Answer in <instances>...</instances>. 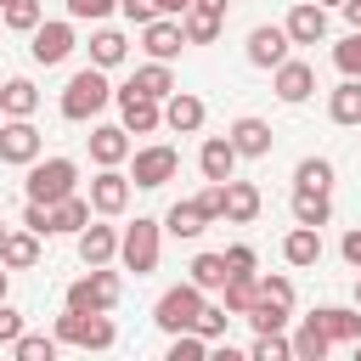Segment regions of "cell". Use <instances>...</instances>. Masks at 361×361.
<instances>
[{
	"label": "cell",
	"mask_w": 361,
	"mask_h": 361,
	"mask_svg": "<svg viewBox=\"0 0 361 361\" xmlns=\"http://www.w3.org/2000/svg\"><path fill=\"white\" fill-rule=\"evenodd\" d=\"M282 28H288V39H293V45H316V39L327 34V6L299 0V6L288 11V23H282Z\"/></svg>",
	"instance_id": "obj_14"
},
{
	"label": "cell",
	"mask_w": 361,
	"mask_h": 361,
	"mask_svg": "<svg viewBox=\"0 0 361 361\" xmlns=\"http://www.w3.org/2000/svg\"><path fill=\"white\" fill-rule=\"evenodd\" d=\"M79 186V164L73 158H34L28 164V203H62Z\"/></svg>",
	"instance_id": "obj_3"
},
{
	"label": "cell",
	"mask_w": 361,
	"mask_h": 361,
	"mask_svg": "<svg viewBox=\"0 0 361 361\" xmlns=\"http://www.w3.org/2000/svg\"><path fill=\"white\" fill-rule=\"evenodd\" d=\"M282 259H288L293 271H310V265L322 259V226H299V220H293V231L282 237Z\"/></svg>",
	"instance_id": "obj_16"
},
{
	"label": "cell",
	"mask_w": 361,
	"mask_h": 361,
	"mask_svg": "<svg viewBox=\"0 0 361 361\" xmlns=\"http://www.w3.org/2000/svg\"><path fill=\"white\" fill-rule=\"evenodd\" d=\"M355 355H361V338H355Z\"/></svg>",
	"instance_id": "obj_59"
},
{
	"label": "cell",
	"mask_w": 361,
	"mask_h": 361,
	"mask_svg": "<svg viewBox=\"0 0 361 361\" xmlns=\"http://www.w3.org/2000/svg\"><path fill=\"white\" fill-rule=\"evenodd\" d=\"M39 158V130L28 124V118H6L0 124V164H34Z\"/></svg>",
	"instance_id": "obj_10"
},
{
	"label": "cell",
	"mask_w": 361,
	"mask_h": 361,
	"mask_svg": "<svg viewBox=\"0 0 361 361\" xmlns=\"http://www.w3.org/2000/svg\"><path fill=\"white\" fill-rule=\"evenodd\" d=\"M355 305H361V276H355Z\"/></svg>",
	"instance_id": "obj_57"
},
{
	"label": "cell",
	"mask_w": 361,
	"mask_h": 361,
	"mask_svg": "<svg viewBox=\"0 0 361 361\" xmlns=\"http://www.w3.org/2000/svg\"><path fill=\"white\" fill-rule=\"evenodd\" d=\"M293 186H322V192H333V164H327V158H299Z\"/></svg>",
	"instance_id": "obj_40"
},
{
	"label": "cell",
	"mask_w": 361,
	"mask_h": 361,
	"mask_svg": "<svg viewBox=\"0 0 361 361\" xmlns=\"http://www.w3.org/2000/svg\"><path fill=\"white\" fill-rule=\"evenodd\" d=\"M333 62H338L344 79H361V28H350V34L333 45Z\"/></svg>",
	"instance_id": "obj_39"
},
{
	"label": "cell",
	"mask_w": 361,
	"mask_h": 361,
	"mask_svg": "<svg viewBox=\"0 0 361 361\" xmlns=\"http://www.w3.org/2000/svg\"><path fill=\"white\" fill-rule=\"evenodd\" d=\"M226 322H231L226 299H220V305H203V316H197V333H203V338H220V333H226Z\"/></svg>",
	"instance_id": "obj_43"
},
{
	"label": "cell",
	"mask_w": 361,
	"mask_h": 361,
	"mask_svg": "<svg viewBox=\"0 0 361 361\" xmlns=\"http://www.w3.org/2000/svg\"><path fill=\"white\" fill-rule=\"evenodd\" d=\"M113 6H118V0H68V17H73V23H102Z\"/></svg>",
	"instance_id": "obj_44"
},
{
	"label": "cell",
	"mask_w": 361,
	"mask_h": 361,
	"mask_svg": "<svg viewBox=\"0 0 361 361\" xmlns=\"http://www.w3.org/2000/svg\"><path fill=\"white\" fill-rule=\"evenodd\" d=\"M293 220L299 226H327L333 220V197L322 186H293Z\"/></svg>",
	"instance_id": "obj_22"
},
{
	"label": "cell",
	"mask_w": 361,
	"mask_h": 361,
	"mask_svg": "<svg viewBox=\"0 0 361 361\" xmlns=\"http://www.w3.org/2000/svg\"><path fill=\"white\" fill-rule=\"evenodd\" d=\"M259 293H265V299H276V305H293V282H288V276H265V282H259Z\"/></svg>",
	"instance_id": "obj_49"
},
{
	"label": "cell",
	"mask_w": 361,
	"mask_h": 361,
	"mask_svg": "<svg viewBox=\"0 0 361 361\" xmlns=\"http://www.w3.org/2000/svg\"><path fill=\"white\" fill-rule=\"evenodd\" d=\"M90 158L107 169V164H124L130 158V130L124 124H96L90 130Z\"/></svg>",
	"instance_id": "obj_21"
},
{
	"label": "cell",
	"mask_w": 361,
	"mask_h": 361,
	"mask_svg": "<svg viewBox=\"0 0 361 361\" xmlns=\"http://www.w3.org/2000/svg\"><path fill=\"white\" fill-rule=\"evenodd\" d=\"M327 350H333V338L305 316V322H299V333H293V355H299V361H322Z\"/></svg>",
	"instance_id": "obj_35"
},
{
	"label": "cell",
	"mask_w": 361,
	"mask_h": 361,
	"mask_svg": "<svg viewBox=\"0 0 361 361\" xmlns=\"http://www.w3.org/2000/svg\"><path fill=\"white\" fill-rule=\"evenodd\" d=\"M180 28H186V45H214V39H220V17L203 11V6H192V11L180 17Z\"/></svg>",
	"instance_id": "obj_34"
},
{
	"label": "cell",
	"mask_w": 361,
	"mask_h": 361,
	"mask_svg": "<svg viewBox=\"0 0 361 361\" xmlns=\"http://www.w3.org/2000/svg\"><path fill=\"white\" fill-rule=\"evenodd\" d=\"M226 135H231V147H237L243 158H265V152H271V141H276V135H271V124H265V118H254V113H243Z\"/></svg>",
	"instance_id": "obj_20"
},
{
	"label": "cell",
	"mask_w": 361,
	"mask_h": 361,
	"mask_svg": "<svg viewBox=\"0 0 361 361\" xmlns=\"http://www.w3.org/2000/svg\"><path fill=\"white\" fill-rule=\"evenodd\" d=\"M141 45H147V56H158V62L180 56V45H186L180 17H152V23H141Z\"/></svg>",
	"instance_id": "obj_12"
},
{
	"label": "cell",
	"mask_w": 361,
	"mask_h": 361,
	"mask_svg": "<svg viewBox=\"0 0 361 361\" xmlns=\"http://www.w3.org/2000/svg\"><path fill=\"white\" fill-rule=\"evenodd\" d=\"M34 107H39V90L28 79H6L0 85V113L6 118H34Z\"/></svg>",
	"instance_id": "obj_27"
},
{
	"label": "cell",
	"mask_w": 361,
	"mask_h": 361,
	"mask_svg": "<svg viewBox=\"0 0 361 361\" xmlns=\"http://www.w3.org/2000/svg\"><path fill=\"white\" fill-rule=\"evenodd\" d=\"M73 23H39L34 34H28V56L39 62V68H56V62H68L73 56Z\"/></svg>",
	"instance_id": "obj_9"
},
{
	"label": "cell",
	"mask_w": 361,
	"mask_h": 361,
	"mask_svg": "<svg viewBox=\"0 0 361 361\" xmlns=\"http://www.w3.org/2000/svg\"><path fill=\"white\" fill-rule=\"evenodd\" d=\"M0 6H6V0H0Z\"/></svg>",
	"instance_id": "obj_60"
},
{
	"label": "cell",
	"mask_w": 361,
	"mask_h": 361,
	"mask_svg": "<svg viewBox=\"0 0 361 361\" xmlns=\"http://www.w3.org/2000/svg\"><path fill=\"white\" fill-rule=\"evenodd\" d=\"M124 56H130V39H124L118 28H96V34H90V62H96V68H118Z\"/></svg>",
	"instance_id": "obj_28"
},
{
	"label": "cell",
	"mask_w": 361,
	"mask_h": 361,
	"mask_svg": "<svg viewBox=\"0 0 361 361\" xmlns=\"http://www.w3.org/2000/svg\"><path fill=\"white\" fill-rule=\"evenodd\" d=\"M56 338L62 344H79V350H113L118 344V327L107 310H62L56 316Z\"/></svg>",
	"instance_id": "obj_2"
},
{
	"label": "cell",
	"mask_w": 361,
	"mask_h": 361,
	"mask_svg": "<svg viewBox=\"0 0 361 361\" xmlns=\"http://www.w3.org/2000/svg\"><path fill=\"white\" fill-rule=\"evenodd\" d=\"M192 6H203V11H214V17H226V0H192Z\"/></svg>",
	"instance_id": "obj_54"
},
{
	"label": "cell",
	"mask_w": 361,
	"mask_h": 361,
	"mask_svg": "<svg viewBox=\"0 0 361 361\" xmlns=\"http://www.w3.org/2000/svg\"><path fill=\"white\" fill-rule=\"evenodd\" d=\"M344 17H350V28H361V0H344Z\"/></svg>",
	"instance_id": "obj_53"
},
{
	"label": "cell",
	"mask_w": 361,
	"mask_h": 361,
	"mask_svg": "<svg viewBox=\"0 0 361 361\" xmlns=\"http://www.w3.org/2000/svg\"><path fill=\"white\" fill-rule=\"evenodd\" d=\"M113 102V85H107V68H79L68 85H62V118H73V124H85V118H96L102 107Z\"/></svg>",
	"instance_id": "obj_1"
},
{
	"label": "cell",
	"mask_w": 361,
	"mask_h": 361,
	"mask_svg": "<svg viewBox=\"0 0 361 361\" xmlns=\"http://www.w3.org/2000/svg\"><path fill=\"white\" fill-rule=\"evenodd\" d=\"M175 169H180L175 147H141V152H130V180L141 192H158L164 180H175Z\"/></svg>",
	"instance_id": "obj_8"
},
{
	"label": "cell",
	"mask_w": 361,
	"mask_h": 361,
	"mask_svg": "<svg viewBox=\"0 0 361 361\" xmlns=\"http://www.w3.org/2000/svg\"><path fill=\"white\" fill-rule=\"evenodd\" d=\"M271 73H276V96H282L288 107H293V102H305V96L316 90V68H310V62H299V56H288V62H282V68H271Z\"/></svg>",
	"instance_id": "obj_18"
},
{
	"label": "cell",
	"mask_w": 361,
	"mask_h": 361,
	"mask_svg": "<svg viewBox=\"0 0 361 361\" xmlns=\"http://www.w3.org/2000/svg\"><path fill=\"white\" fill-rule=\"evenodd\" d=\"M90 214H96V209H90V197H79V192H73V197H62V203H51V220H56V231H73V237L90 226Z\"/></svg>",
	"instance_id": "obj_31"
},
{
	"label": "cell",
	"mask_w": 361,
	"mask_h": 361,
	"mask_svg": "<svg viewBox=\"0 0 361 361\" xmlns=\"http://www.w3.org/2000/svg\"><path fill=\"white\" fill-rule=\"evenodd\" d=\"M130 85H135L141 96H158V102H164V96L175 90V73H169V62H158V56H152L147 68H135V79H130Z\"/></svg>",
	"instance_id": "obj_33"
},
{
	"label": "cell",
	"mask_w": 361,
	"mask_h": 361,
	"mask_svg": "<svg viewBox=\"0 0 361 361\" xmlns=\"http://www.w3.org/2000/svg\"><path fill=\"white\" fill-rule=\"evenodd\" d=\"M197 203L209 209V220H220V214H226V180H209V186L197 192Z\"/></svg>",
	"instance_id": "obj_47"
},
{
	"label": "cell",
	"mask_w": 361,
	"mask_h": 361,
	"mask_svg": "<svg viewBox=\"0 0 361 361\" xmlns=\"http://www.w3.org/2000/svg\"><path fill=\"white\" fill-rule=\"evenodd\" d=\"M6 282H11V265L0 259V299H6Z\"/></svg>",
	"instance_id": "obj_55"
},
{
	"label": "cell",
	"mask_w": 361,
	"mask_h": 361,
	"mask_svg": "<svg viewBox=\"0 0 361 361\" xmlns=\"http://www.w3.org/2000/svg\"><path fill=\"white\" fill-rule=\"evenodd\" d=\"M226 265H231V271H254V248H248V243H231V248H226Z\"/></svg>",
	"instance_id": "obj_50"
},
{
	"label": "cell",
	"mask_w": 361,
	"mask_h": 361,
	"mask_svg": "<svg viewBox=\"0 0 361 361\" xmlns=\"http://www.w3.org/2000/svg\"><path fill=\"white\" fill-rule=\"evenodd\" d=\"M327 113H333V124H361V79H344L327 96Z\"/></svg>",
	"instance_id": "obj_32"
},
{
	"label": "cell",
	"mask_w": 361,
	"mask_h": 361,
	"mask_svg": "<svg viewBox=\"0 0 361 361\" xmlns=\"http://www.w3.org/2000/svg\"><path fill=\"white\" fill-rule=\"evenodd\" d=\"M237 147H231V135H209L203 141V152H197V169H203V180H231L237 175Z\"/></svg>",
	"instance_id": "obj_15"
},
{
	"label": "cell",
	"mask_w": 361,
	"mask_h": 361,
	"mask_svg": "<svg viewBox=\"0 0 361 361\" xmlns=\"http://www.w3.org/2000/svg\"><path fill=\"white\" fill-rule=\"evenodd\" d=\"M254 214H259V186H254V180H237V175H231V180H226V220L248 226Z\"/></svg>",
	"instance_id": "obj_25"
},
{
	"label": "cell",
	"mask_w": 361,
	"mask_h": 361,
	"mask_svg": "<svg viewBox=\"0 0 361 361\" xmlns=\"http://www.w3.org/2000/svg\"><path fill=\"white\" fill-rule=\"evenodd\" d=\"M288 310H293V305H276V299L259 293L254 310H248V322H254V333H282V327H288Z\"/></svg>",
	"instance_id": "obj_36"
},
{
	"label": "cell",
	"mask_w": 361,
	"mask_h": 361,
	"mask_svg": "<svg viewBox=\"0 0 361 361\" xmlns=\"http://www.w3.org/2000/svg\"><path fill=\"white\" fill-rule=\"evenodd\" d=\"M164 124H169L175 135L203 130V102H197L192 90H169V96H164Z\"/></svg>",
	"instance_id": "obj_19"
},
{
	"label": "cell",
	"mask_w": 361,
	"mask_h": 361,
	"mask_svg": "<svg viewBox=\"0 0 361 361\" xmlns=\"http://www.w3.org/2000/svg\"><path fill=\"white\" fill-rule=\"evenodd\" d=\"M118 293H124L118 271L90 265V276H79V282L68 288V310H113V305H118Z\"/></svg>",
	"instance_id": "obj_6"
},
{
	"label": "cell",
	"mask_w": 361,
	"mask_h": 361,
	"mask_svg": "<svg viewBox=\"0 0 361 361\" xmlns=\"http://www.w3.org/2000/svg\"><path fill=\"white\" fill-rule=\"evenodd\" d=\"M158 11H164V17H186V11H192V0H158Z\"/></svg>",
	"instance_id": "obj_52"
},
{
	"label": "cell",
	"mask_w": 361,
	"mask_h": 361,
	"mask_svg": "<svg viewBox=\"0 0 361 361\" xmlns=\"http://www.w3.org/2000/svg\"><path fill=\"white\" fill-rule=\"evenodd\" d=\"M288 28H276V23H259L254 34H248V62L254 68H282L288 62Z\"/></svg>",
	"instance_id": "obj_13"
},
{
	"label": "cell",
	"mask_w": 361,
	"mask_h": 361,
	"mask_svg": "<svg viewBox=\"0 0 361 361\" xmlns=\"http://www.w3.org/2000/svg\"><path fill=\"white\" fill-rule=\"evenodd\" d=\"M220 299H226V310H231V316H248V310H254V299H259V276H254V271H231V276H226V288H220Z\"/></svg>",
	"instance_id": "obj_26"
},
{
	"label": "cell",
	"mask_w": 361,
	"mask_h": 361,
	"mask_svg": "<svg viewBox=\"0 0 361 361\" xmlns=\"http://www.w3.org/2000/svg\"><path fill=\"white\" fill-rule=\"evenodd\" d=\"M113 254H118V231H113V226H96V220H90V226L79 231V259H85V265H107Z\"/></svg>",
	"instance_id": "obj_24"
},
{
	"label": "cell",
	"mask_w": 361,
	"mask_h": 361,
	"mask_svg": "<svg viewBox=\"0 0 361 361\" xmlns=\"http://www.w3.org/2000/svg\"><path fill=\"white\" fill-rule=\"evenodd\" d=\"M248 355H254V361H288V355H293V338H282V333H259Z\"/></svg>",
	"instance_id": "obj_42"
},
{
	"label": "cell",
	"mask_w": 361,
	"mask_h": 361,
	"mask_svg": "<svg viewBox=\"0 0 361 361\" xmlns=\"http://www.w3.org/2000/svg\"><path fill=\"white\" fill-rule=\"evenodd\" d=\"M186 271H192L186 282H197L203 293H220V288H226V276H231V265H226V254H197V259H192Z\"/></svg>",
	"instance_id": "obj_30"
},
{
	"label": "cell",
	"mask_w": 361,
	"mask_h": 361,
	"mask_svg": "<svg viewBox=\"0 0 361 361\" xmlns=\"http://www.w3.org/2000/svg\"><path fill=\"white\" fill-rule=\"evenodd\" d=\"M310 322H316L333 344H355V338H361V305H355V310H344V305H322V310H310Z\"/></svg>",
	"instance_id": "obj_17"
},
{
	"label": "cell",
	"mask_w": 361,
	"mask_h": 361,
	"mask_svg": "<svg viewBox=\"0 0 361 361\" xmlns=\"http://www.w3.org/2000/svg\"><path fill=\"white\" fill-rule=\"evenodd\" d=\"M316 6H344V0H316Z\"/></svg>",
	"instance_id": "obj_56"
},
{
	"label": "cell",
	"mask_w": 361,
	"mask_h": 361,
	"mask_svg": "<svg viewBox=\"0 0 361 361\" xmlns=\"http://www.w3.org/2000/svg\"><path fill=\"white\" fill-rule=\"evenodd\" d=\"M203 288L197 282H180V288H169L158 305H152V322L164 327V333H192L197 327V316H203Z\"/></svg>",
	"instance_id": "obj_5"
},
{
	"label": "cell",
	"mask_w": 361,
	"mask_h": 361,
	"mask_svg": "<svg viewBox=\"0 0 361 361\" xmlns=\"http://www.w3.org/2000/svg\"><path fill=\"white\" fill-rule=\"evenodd\" d=\"M338 254H344V259H350V265L361 271V226H355V231H344V243H338Z\"/></svg>",
	"instance_id": "obj_51"
},
{
	"label": "cell",
	"mask_w": 361,
	"mask_h": 361,
	"mask_svg": "<svg viewBox=\"0 0 361 361\" xmlns=\"http://www.w3.org/2000/svg\"><path fill=\"white\" fill-rule=\"evenodd\" d=\"M39 23H45L39 0H6V28H17V34H34Z\"/></svg>",
	"instance_id": "obj_38"
},
{
	"label": "cell",
	"mask_w": 361,
	"mask_h": 361,
	"mask_svg": "<svg viewBox=\"0 0 361 361\" xmlns=\"http://www.w3.org/2000/svg\"><path fill=\"white\" fill-rule=\"evenodd\" d=\"M56 344H62L56 333H23V338L11 344V355H17V361H51V355H56Z\"/></svg>",
	"instance_id": "obj_37"
},
{
	"label": "cell",
	"mask_w": 361,
	"mask_h": 361,
	"mask_svg": "<svg viewBox=\"0 0 361 361\" xmlns=\"http://www.w3.org/2000/svg\"><path fill=\"white\" fill-rule=\"evenodd\" d=\"M17 338H23V310H11V305H6V299H0V344H6V350H11V344H17Z\"/></svg>",
	"instance_id": "obj_46"
},
{
	"label": "cell",
	"mask_w": 361,
	"mask_h": 361,
	"mask_svg": "<svg viewBox=\"0 0 361 361\" xmlns=\"http://www.w3.org/2000/svg\"><path fill=\"white\" fill-rule=\"evenodd\" d=\"M203 226H209V209H203L197 197H186V203H175V209L164 214V231H169V237H186V243L203 237Z\"/></svg>",
	"instance_id": "obj_23"
},
{
	"label": "cell",
	"mask_w": 361,
	"mask_h": 361,
	"mask_svg": "<svg viewBox=\"0 0 361 361\" xmlns=\"http://www.w3.org/2000/svg\"><path fill=\"white\" fill-rule=\"evenodd\" d=\"M0 259H6L11 271H28V265L39 259V231H6V243H0Z\"/></svg>",
	"instance_id": "obj_29"
},
{
	"label": "cell",
	"mask_w": 361,
	"mask_h": 361,
	"mask_svg": "<svg viewBox=\"0 0 361 361\" xmlns=\"http://www.w3.org/2000/svg\"><path fill=\"white\" fill-rule=\"evenodd\" d=\"M0 243H6V220H0Z\"/></svg>",
	"instance_id": "obj_58"
},
{
	"label": "cell",
	"mask_w": 361,
	"mask_h": 361,
	"mask_svg": "<svg viewBox=\"0 0 361 361\" xmlns=\"http://www.w3.org/2000/svg\"><path fill=\"white\" fill-rule=\"evenodd\" d=\"M23 226H28V231H39V237H51V231H56L51 203H28V209H23Z\"/></svg>",
	"instance_id": "obj_45"
},
{
	"label": "cell",
	"mask_w": 361,
	"mask_h": 361,
	"mask_svg": "<svg viewBox=\"0 0 361 361\" xmlns=\"http://www.w3.org/2000/svg\"><path fill=\"white\" fill-rule=\"evenodd\" d=\"M90 209H96V214H124V209H130V175H118V164H107V169L90 180Z\"/></svg>",
	"instance_id": "obj_11"
},
{
	"label": "cell",
	"mask_w": 361,
	"mask_h": 361,
	"mask_svg": "<svg viewBox=\"0 0 361 361\" xmlns=\"http://www.w3.org/2000/svg\"><path fill=\"white\" fill-rule=\"evenodd\" d=\"M209 355V338L192 327V333H169V361H203Z\"/></svg>",
	"instance_id": "obj_41"
},
{
	"label": "cell",
	"mask_w": 361,
	"mask_h": 361,
	"mask_svg": "<svg viewBox=\"0 0 361 361\" xmlns=\"http://www.w3.org/2000/svg\"><path fill=\"white\" fill-rule=\"evenodd\" d=\"M113 102H118V118H124L130 135H152V130L164 124V102H158V96H141L135 85H118Z\"/></svg>",
	"instance_id": "obj_7"
},
{
	"label": "cell",
	"mask_w": 361,
	"mask_h": 361,
	"mask_svg": "<svg viewBox=\"0 0 361 361\" xmlns=\"http://www.w3.org/2000/svg\"><path fill=\"white\" fill-rule=\"evenodd\" d=\"M118 11H124L135 28H141V23H152V17H164V11H158V0H118Z\"/></svg>",
	"instance_id": "obj_48"
},
{
	"label": "cell",
	"mask_w": 361,
	"mask_h": 361,
	"mask_svg": "<svg viewBox=\"0 0 361 361\" xmlns=\"http://www.w3.org/2000/svg\"><path fill=\"white\" fill-rule=\"evenodd\" d=\"M158 231H164V220H152V214H135V226H124V237H118L124 271H135V276L158 271Z\"/></svg>",
	"instance_id": "obj_4"
}]
</instances>
